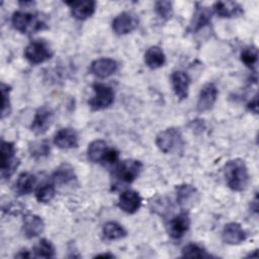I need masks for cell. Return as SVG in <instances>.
Masks as SVG:
<instances>
[{
  "label": "cell",
  "mask_w": 259,
  "mask_h": 259,
  "mask_svg": "<svg viewBox=\"0 0 259 259\" xmlns=\"http://www.w3.org/2000/svg\"><path fill=\"white\" fill-rule=\"evenodd\" d=\"M224 176L228 186L234 191H243L249 182L248 168L241 159H233L226 163Z\"/></svg>",
  "instance_id": "1"
},
{
  "label": "cell",
  "mask_w": 259,
  "mask_h": 259,
  "mask_svg": "<svg viewBox=\"0 0 259 259\" xmlns=\"http://www.w3.org/2000/svg\"><path fill=\"white\" fill-rule=\"evenodd\" d=\"M156 145L165 154H180L183 152L184 140L179 130L169 127L157 135Z\"/></svg>",
  "instance_id": "2"
},
{
  "label": "cell",
  "mask_w": 259,
  "mask_h": 259,
  "mask_svg": "<svg viewBox=\"0 0 259 259\" xmlns=\"http://www.w3.org/2000/svg\"><path fill=\"white\" fill-rule=\"evenodd\" d=\"M11 22L13 27L21 33H31L46 27V24L39 15L26 11L14 12Z\"/></svg>",
  "instance_id": "3"
},
{
  "label": "cell",
  "mask_w": 259,
  "mask_h": 259,
  "mask_svg": "<svg viewBox=\"0 0 259 259\" xmlns=\"http://www.w3.org/2000/svg\"><path fill=\"white\" fill-rule=\"evenodd\" d=\"M143 169V164L139 160L127 159L123 160L113 170V177L121 183H132L138 178Z\"/></svg>",
  "instance_id": "4"
},
{
  "label": "cell",
  "mask_w": 259,
  "mask_h": 259,
  "mask_svg": "<svg viewBox=\"0 0 259 259\" xmlns=\"http://www.w3.org/2000/svg\"><path fill=\"white\" fill-rule=\"evenodd\" d=\"M16 150L13 143L1 142V177L9 178L19 165V160L15 156Z\"/></svg>",
  "instance_id": "5"
},
{
  "label": "cell",
  "mask_w": 259,
  "mask_h": 259,
  "mask_svg": "<svg viewBox=\"0 0 259 259\" xmlns=\"http://www.w3.org/2000/svg\"><path fill=\"white\" fill-rule=\"evenodd\" d=\"M94 95L89 100V106L93 110H101L109 107L114 101V92L112 88L103 83L93 84Z\"/></svg>",
  "instance_id": "6"
},
{
  "label": "cell",
  "mask_w": 259,
  "mask_h": 259,
  "mask_svg": "<svg viewBox=\"0 0 259 259\" xmlns=\"http://www.w3.org/2000/svg\"><path fill=\"white\" fill-rule=\"evenodd\" d=\"M25 59L32 65L41 64L53 57L50 46L44 40H33L24 50Z\"/></svg>",
  "instance_id": "7"
},
{
  "label": "cell",
  "mask_w": 259,
  "mask_h": 259,
  "mask_svg": "<svg viewBox=\"0 0 259 259\" xmlns=\"http://www.w3.org/2000/svg\"><path fill=\"white\" fill-rule=\"evenodd\" d=\"M54 120V112L48 106L39 107L34 114L30 130L35 135H44L52 125Z\"/></svg>",
  "instance_id": "8"
},
{
  "label": "cell",
  "mask_w": 259,
  "mask_h": 259,
  "mask_svg": "<svg viewBox=\"0 0 259 259\" xmlns=\"http://www.w3.org/2000/svg\"><path fill=\"white\" fill-rule=\"evenodd\" d=\"M139 25L137 16L132 12H121L112 20V29L118 35L134 31Z\"/></svg>",
  "instance_id": "9"
},
{
  "label": "cell",
  "mask_w": 259,
  "mask_h": 259,
  "mask_svg": "<svg viewBox=\"0 0 259 259\" xmlns=\"http://www.w3.org/2000/svg\"><path fill=\"white\" fill-rule=\"evenodd\" d=\"M218 88L213 83L205 84L198 95V100L196 103V108L199 112H204L212 108L217 101Z\"/></svg>",
  "instance_id": "10"
},
{
  "label": "cell",
  "mask_w": 259,
  "mask_h": 259,
  "mask_svg": "<svg viewBox=\"0 0 259 259\" xmlns=\"http://www.w3.org/2000/svg\"><path fill=\"white\" fill-rule=\"evenodd\" d=\"M117 70V63L110 58H101L93 61L90 65L91 73L101 79L107 78L115 73Z\"/></svg>",
  "instance_id": "11"
},
{
  "label": "cell",
  "mask_w": 259,
  "mask_h": 259,
  "mask_svg": "<svg viewBox=\"0 0 259 259\" xmlns=\"http://www.w3.org/2000/svg\"><path fill=\"white\" fill-rule=\"evenodd\" d=\"M66 4L70 7L72 16L78 20H85L91 17L95 12V1H67Z\"/></svg>",
  "instance_id": "12"
},
{
  "label": "cell",
  "mask_w": 259,
  "mask_h": 259,
  "mask_svg": "<svg viewBox=\"0 0 259 259\" xmlns=\"http://www.w3.org/2000/svg\"><path fill=\"white\" fill-rule=\"evenodd\" d=\"M222 238L226 244L239 245L246 240L247 235L240 224L229 223L224 227Z\"/></svg>",
  "instance_id": "13"
},
{
  "label": "cell",
  "mask_w": 259,
  "mask_h": 259,
  "mask_svg": "<svg viewBox=\"0 0 259 259\" xmlns=\"http://www.w3.org/2000/svg\"><path fill=\"white\" fill-rule=\"evenodd\" d=\"M171 83L175 95L178 99L183 100L188 96L190 78L184 71H174L171 75Z\"/></svg>",
  "instance_id": "14"
},
{
  "label": "cell",
  "mask_w": 259,
  "mask_h": 259,
  "mask_svg": "<svg viewBox=\"0 0 259 259\" xmlns=\"http://www.w3.org/2000/svg\"><path fill=\"white\" fill-rule=\"evenodd\" d=\"M190 220L186 212H181L173 217L168 224V233L173 239H180L188 231Z\"/></svg>",
  "instance_id": "15"
},
{
  "label": "cell",
  "mask_w": 259,
  "mask_h": 259,
  "mask_svg": "<svg viewBox=\"0 0 259 259\" xmlns=\"http://www.w3.org/2000/svg\"><path fill=\"white\" fill-rule=\"evenodd\" d=\"M142 205V198L135 190H125L118 197V206L126 213H135Z\"/></svg>",
  "instance_id": "16"
},
{
  "label": "cell",
  "mask_w": 259,
  "mask_h": 259,
  "mask_svg": "<svg viewBox=\"0 0 259 259\" xmlns=\"http://www.w3.org/2000/svg\"><path fill=\"white\" fill-rule=\"evenodd\" d=\"M54 144L60 149L76 148L78 146V135L73 128H61L54 136Z\"/></svg>",
  "instance_id": "17"
},
{
  "label": "cell",
  "mask_w": 259,
  "mask_h": 259,
  "mask_svg": "<svg viewBox=\"0 0 259 259\" xmlns=\"http://www.w3.org/2000/svg\"><path fill=\"white\" fill-rule=\"evenodd\" d=\"M45 223L42 219L36 214H26L22 222V231L26 238L31 239L40 235L44 231Z\"/></svg>",
  "instance_id": "18"
},
{
  "label": "cell",
  "mask_w": 259,
  "mask_h": 259,
  "mask_svg": "<svg viewBox=\"0 0 259 259\" xmlns=\"http://www.w3.org/2000/svg\"><path fill=\"white\" fill-rule=\"evenodd\" d=\"M198 193L195 187L189 184H181L176 187L177 203L182 208H188L197 200Z\"/></svg>",
  "instance_id": "19"
},
{
  "label": "cell",
  "mask_w": 259,
  "mask_h": 259,
  "mask_svg": "<svg viewBox=\"0 0 259 259\" xmlns=\"http://www.w3.org/2000/svg\"><path fill=\"white\" fill-rule=\"evenodd\" d=\"M211 19V11L208 7L202 6L197 3L192 19L189 24L188 30L191 32H195L202 28L203 26L207 25Z\"/></svg>",
  "instance_id": "20"
},
{
  "label": "cell",
  "mask_w": 259,
  "mask_h": 259,
  "mask_svg": "<svg viewBox=\"0 0 259 259\" xmlns=\"http://www.w3.org/2000/svg\"><path fill=\"white\" fill-rule=\"evenodd\" d=\"M213 10L217 15L224 18L237 17L243 13L240 4L234 1H219L213 5Z\"/></svg>",
  "instance_id": "21"
},
{
  "label": "cell",
  "mask_w": 259,
  "mask_h": 259,
  "mask_svg": "<svg viewBox=\"0 0 259 259\" xmlns=\"http://www.w3.org/2000/svg\"><path fill=\"white\" fill-rule=\"evenodd\" d=\"M52 180L58 185H67L76 180V174L74 168L67 163L60 165L53 173Z\"/></svg>",
  "instance_id": "22"
},
{
  "label": "cell",
  "mask_w": 259,
  "mask_h": 259,
  "mask_svg": "<svg viewBox=\"0 0 259 259\" xmlns=\"http://www.w3.org/2000/svg\"><path fill=\"white\" fill-rule=\"evenodd\" d=\"M107 144L102 140H95L91 142L87 149V156L88 159L93 163H101L103 164L107 151H108Z\"/></svg>",
  "instance_id": "23"
},
{
  "label": "cell",
  "mask_w": 259,
  "mask_h": 259,
  "mask_svg": "<svg viewBox=\"0 0 259 259\" xmlns=\"http://www.w3.org/2000/svg\"><path fill=\"white\" fill-rule=\"evenodd\" d=\"M36 184V177L30 172H22L18 175L15 181V192L18 195H25L30 193Z\"/></svg>",
  "instance_id": "24"
},
{
  "label": "cell",
  "mask_w": 259,
  "mask_h": 259,
  "mask_svg": "<svg viewBox=\"0 0 259 259\" xmlns=\"http://www.w3.org/2000/svg\"><path fill=\"white\" fill-rule=\"evenodd\" d=\"M165 54L158 46L150 47L145 53V63L151 69L161 68L165 64Z\"/></svg>",
  "instance_id": "25"
},
{
  "label": "cell",
  "mask_w": 259,
  "mask_h": 259,
  "mask_svg": "<svg viewBox=\"0 0 259 259\" xmlns=\"http://www.w3.org/2000/svg\"><path fill=\"white\" fill-rule=\"evenodd\" d=\"M102 234H103V237L106 240L113 241V240H118V239H121V238L125 237L126 236V231L118 223L108 222L103 226Z\"/></svg>",
  "instance_id": "26"
},
{
  "label": "cell",
  "mask_w": 259,
  "mask_h": 259,
  "mask_svg": "<svg viewBox=\"0 0 259 259\" xmlns=\"http://www.w3.org/2000/svg\"><path fill=\"white\" fill-rule=\"evenodd\" d=\"M33 256L37 258H53L55 256V247L51 241L41 239L33 247Z\"/></svg>",
  "instance_id": "27"
},
{
  "label": "cell",
  "mask_w": 259,
  "mask_h": 259,
  "mask_svg": "<svg viewBox=\"0 0 259 259\" xmlns=\"http://www.w3.org/2000/svg\"><path fill=\"white\" fill-rule=\"evenodd\" d=\"M50 143L47 140L36 141L29 144L30 156L34 159H41L50 154Z\"/></svg>",
  "instance_id": "28"
},
{
  "label": "cell",
  "mask_w": 259,
  "mask_h": 259,
  "mask_svg": "<svg viewBox=\"0 0 259 259\" xmlns=\"http://www.w3.org/2000/svg\"><path fill=\"white\" fill-rule=\"evenodd\" d=\"M56 193V189L53 183H42L35 191V198L38 202L48 203L50 202Z\"/></svg>",
  "instance_id": "29"
},
{
  "label": "cell",
  "mask_w": 259,
  "mask_h": 259,
  "mask_svg": "<svg viewBox=\"0 0 259 259\" xmlns=\"http://www.w3.org/2000/svg\"><path fill=\"white\" fill-rule=\"evenodd\" d=\"M182 256L187 258H205L210 255L200 245L195 243H189L182 249Z\"/></svg>",
  "instance_id": "30"
},
{
  "label": "cell",
  "mask_w": 259,
  "mask_h": 259,
  "mask_svg": "<svg viewBox=\"0 0 259 259\" xmlns=\"http://www.w3.org/2000/svg\"><path fill=\"white\" fill-rule=\"evenodd\" d=\"M241 61L249 68H253L258 61V50L256 47H246L241 52Z\"/></svg>",
  "instance_id": "31"
},
{
  "label": "cell",
  "mask_w": 259,
  "mask_h": 259,
  "mask_svg": "<svg viewBox=\"0 0 259 259\" xmlns=\"http://www.w3.org/2000/svg\"><path fill=\"white\" fill-rule=\"evenodd\" d=\"M10 90L7 84L1 83V118H4L10 113Z\"/></svg>",
  "instance_id": "32"
},
{
  "label": "cell",
  "mask_w": 259,
  "mask_h": 259,
  "mask_svg": "<svg viewBox=\"0 0 259 259\" xmlns=\"http://www.w3.org/2000/svg\"><path fill=\"white\" fill-rule=\"evenodd\" d=\"M155 11L163 19H169L172 16L173 8L170 1H157L155 2Z\"/></svg>",
  "instance_id": "33"
},
{
  "label": "cell",
  "mask_w": 259,
  "mask_h": 259,
  "mask_svg": "<svg viewBox=\"0 0 259 259\" xmlns=\"http://www.w3.org/2000/svg\"><path fill=\"white\" fill-rule=\"evenodd\" d=\"M248 108L250 111L257 114V112H258V97H257V95H255L254 98L248 103Z\"/></svg>",
  "instance_id": "34"
},
{
  "label": "cell",
  "mask_w": 259,
  "mask_h": 259,
  "mask_svg": "<svg viewBox=\"0 0 259 259\" xmlns=\"http://www.w3.org/2000/svg\"><path fill=\"white\" fill-rule=\"evenodd\" d=\"M15 257H17V258H30L31 254L29 253L28 250L21 249V250L18 251V253L15 254Z\"/></svg>",
  "instance_id": "35"
},
{
  "label": "cell",
  "mask_w": 259,
  "mask_h": 259,
  "mask_svg": "<svg viewBox=\"0 0 259 259\" xmlns=\"http://www.w3.org/2000/svg\"><path fill=\"white\" fill-rule=\"evenodd\" d=\"M96 257H109V258H112V257H114V255H112V254H108V253H105V254H99V255H96Z\"/></svg>",
  "instance_id": "36"
}]
</instances>
